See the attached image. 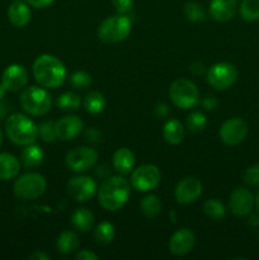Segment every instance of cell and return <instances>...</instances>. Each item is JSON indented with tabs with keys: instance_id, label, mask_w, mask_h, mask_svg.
<instances>
[{
	"instance_id": "1",
	"label": "cell",
	"mask_w": 259,
	"mask_h": 260,
	"mask_svg": "<svg viewBox=\"0 0 259 260\" xmlns=\"http://www.w3.org/2000/svg\"><path fill=\"white\" fill-rule=\"evenodd\" d=\"M131 194V187L122 175L108 177L102 182L98 192V201L107 211H118L126 205Z\"/></svg>"
},
{
	"instance_id": "2",
	"label": "cell",
	"mask_w": 259,
	"mask_h": 260,
	"mask_svg": "<svg viewBox=\"0 0 259 260\" xmlns=\"http://www.w3.org/2000/svg\"><path fill=\"white\" fill-rule=\"evenodd\" d=\"M33 76L43 88L56 89L66 80V68L57 57L52 55H41L33 62Z\"/></svg>"
},
{
	"instance_id": "3",
	"label": "cell",
	"mask_w": 259,
	"mask_h": 260,
	"mask_svg": "<svg viewBox=\"0 0 259 260\" xmlns=\"http://www.w3.org/2000/svg\"><path fill=\"white\" fill-rule=\"evenodd\" d=\"M5 132L12 142L19 146L35 144L38 137V127L25 114L13 113L5 122Z\"/></svg>"
},
{
	"instance_id": "4",
	"label": "cell",
	"mask_w": 259,
	"mask_h": 260,
	"mask_svg": "<svg viewBox=\"0 0 259 260\" xmlns=\"http://www.w3.org/2000/svg\"><path fill=\"white\" fill-rule=\"evenodd\" d=\"M132 23L126 14H116L106 18L98 27V37L102 42L114 45L126 40L131 33Z\"/></svg>"
},
{
	"instance_id": "5",
	"label": "cell",
	"mask_w": 259,
	"mask_h": 260,
	"mask_svg": "<svg viewBox=\"0 0 259 260\" xmlns=\"http://www.w3.org/2000/svg\"><path fill=\"white\" fill-rule=\"evenodd\" d=\"M19 103L23 111L30 116H45L52 106L51 95L43 88L29 86L23 89L19 96Z\"/></svg>"
},
{
	"instance_id": "6",
	"label": "cell",
	"mask_w": 259,
	"mask_h": 260,
	"mask_svg": "<svg viewBox=\"0 0 259 260\" xmlns=\"http://www.w3.org/2000/svg\"><path fill=\"white\" fill-rule=\"evenodd\" d=\"M169 98L178 108L190 109L200 103V91L190 80L177 79L169 86Z\"/></svg>"
},
{
	"instance_id": "7",
	"label": "cell",
	"mask_w": 259,
	"mask_h": 260,
	"mask_svg": "<svg viewBox=\"0 0 259 260\" xmlns=\"http://www.w3.org/2000/svg\"><path fill=\"white\" fill-rule=\"evenodd\" d=\"M46 179L38 173H27L18 178L14 183V194L24 201L40 198L46 190Z\"/></svg>"
},
{
	"instance_id": "8",
	"label": "cell",
	"mask_w": 259,
	"mask_h": 260,
	"mask_svg": "<svg viewBox=\"0 0 259 260\" xmlns=\"http://www.w3.org/2000/svg\"><path fill=\"white\" fill-rule=\"evenodd\" d=\"M161 180V173L154 164L137 167L131 174V185L137 192H149L155 189Z\"/></svg>"
},
{
	"instance_id": "9",
	"label": "cell",
	"mask_w": 259,
	"mask_h": 260,
	"mask_svg": "<svg viewBox=\"0 0 259 260\" xmlns=\"http://www.w3.org/2000/svg\"><path fill=\"white\" fill-rule=\"evenodd\" d=\"M207 83L217 90L229 89L238 79V70L233 63L218 62L207 70Z\"/></svg>"
},
{
	"instance_id": "10",
	"label": "cell",
	"mask_w": 259,
	"mask_h": 260,
	"mask_svg": "<svg viewBox=\"0 0 259 260\" xmlns=\"http://www.w3.org/2000/svg\"><path fill=\"white\" fill-rule=\"evenodd\" d=\"M65 162L73 172L81 173L91 169L98 162V152L93 147L79 146L66 154Z\"/></svg>"
},
{
	"instance_id": "11",
	"label": "cell",
	"mask_w": 259,
	"mask_h": 260,
	"mask_svg": "<svg viewBox=\"0 0 259 260\" xmlns=\"http://www.w3.org/2000/svg\"><path fill=\"white\" fill-rule=\"evenodd\" d=\"M68 193L76 202H88L95 196L96 183L93 178L86 175H78L69 180Z\"/></svg>"
},
{
	"instance_id": "12",
	"label": "cell",
	"mask_w": 259,
	"mask_h": 260,
	"mask_svg": "<svg viewBox=\"0 0 259 260\" xmlns=\"http://www.w3.org/2000/svg\"><path fill=\"white\" fill-rule=\"evenodd\" d=\"M218 135L223 144L234 146L245 140L246 135H248V124L241 118H236V117L230 118L223 122Z\"/></svg>"
},
{
	"instance_id": "13",
	"label": "cell",
	"mask_w": 259,
	"mask_h": 260,
	"mask_svg": "<svg viewBox=\"0 0 259 260\" xmlns=\"http://www.w3.org/2000/svg\"><path fill=\"white\" fill-rule=\"evenodd\" d=\"M202 189V183L197 178L188 177L178 183L174 190V197L179 205H189L201 197Z\"/></svg>"
},
{
	"instance_id": "14",
	"label": "cell",
	"mask_w": 259,
	"mask_h": 260,
	"mask_svg": "<svg viewBox=\"0 0 259 260\" xmlns=\"http://www.w3.org/2000/svg\"><path fill=\"white\" fill-rule=\"evenodd\" d=\"M254 203H255V200L250 190L239 187L230 194L229 210L231 211L233 215L238 216V217H244L253 211Z\"/></svg>"
},
{
	"instance_id": "15",
	"label": "cell",
	"mask_w": 259,
	"mask_h": 260,
	"mask_svg": "<svg viewBox=\"0 0 259 260\" xmlns=\"http://www.w3.org/2000/svg\"><path fill=\"white\" fill-rule=\"evenodd\" d=\"M28 83V73L25 68L19 63H13L9 65L4 70L2 75V84L7 91H19L27 85Z\"/></svg>"
},
{
	"instance_id": "16",
	"label": "cell",
	"mask_w": 259,
	"mask_h": 260,
	"mask_svg": "<svg viewBox=\"0 0 259 260\" xmlns=\"http://www.w3.org/2000/svg\"><path fill=\"white\" fill-rule=\"evenodd\" d=\"M84 128V122L78 116H63L56 122V135L61 141H71L80 135Z\"/></svg>"
},
{
	"instance_id": "17",
	"label": "cell",
	"mask_w": 259,
	"mask_h": 260,
	"mask_svg": "<svg viewBox=\"0 0 259 260\" xmlns=\"http://www.w3.org/2000/svg\"><path fill=\"white\" fill-rule=\"evenodd\" d=\"M195 234L189 229H180L173 234L169 240V250L174 255L182 256L189 253L195 246Z\"/></svg>"
},
{
	"instance_id": "18",
	"label": "cell",
	"mask_w": 259,
	"mask_h": 260,
	"mask_svg": "<svg viewBox=\"0 0 259 260\" xmlns=\"http://www.w3.org/2000/svg\"><path fill=\"white\" fill-rule=\"evenodd\" d=\"M238 0H211L210 14L217 22H229L236 13Z\"/></svg>"
},
{
	"instance_id": "19",
	"label": "cell",
	"mask_w": 259,
	"mask_h": 260,
	"mask_svg": "<svg viewBox=\"0 0 259 260\" xmlns=\"http://www.w3.org/2000/svg\"><path fill=\"white\" fill-rule=\"evenodd\" d=\"M8 19L14 27H25L30 20L29 7L22 0H14L8 8Z\"/></svg>"
},
{
	"instance_id": "20",
	"label": "cell",
	"mask_w": 259,
	"mask_h": 260,
	"mask_svg": "<svg viewBox=\"0 0 259 260\" xmlns=\"http://www.w3.org/2000/svg\"><path fill=\"white\" fill-rule=\"evenodd\" d=\"M112 162H113V168L117 173H119L121 175H127L134 170L136 159L131 150L127 147H121L114 151Z\"/></svg>"
},
{
	"instance_id": "21",
	"label": "cell",
	"mask_w": 259,
	"mask_h": 260,
	"mask_svg": "<svg viewBox=\"0 0 259 260\" xmlns=\"http://www.w3.org/2000/svg\"><path fill=\"white\" fill-rule=\"evenodd\" d=\"M20 172V162L9 152L0 154V180H10Z\"/></svg>"
},
{
	"instance_id": "22",
	"label": "cell",
	"mask_w": 259,
	"mask_h": 260,
	"mask_svg": "<svg viewBox=\"0 0 259 260\" xmlns=\"http://www.w3.org/2000/svg\"><path fill=\"white\" fill-rule=\"evenodd\" d=\"M20 159H22L23 165L27 169H35V168H38L43 162V160H45V152L37 145H28L22 151Z\"/></svg>"
},
{
	"instance_id": "23",
	"label": "cell",
	"mask_w": 259,
	"mask_h": 260,
	"mask_svg": "<svg viewBox=\"0 0 259 260\" xmlns=\"http://www.w3.org/2000/svg\"><path fill=\"white\" fill-rule=\"evenodd\" d=\"M163 136L170 145H179L184 140V127L178 119H169L164 124Z\"/></svg>"
},
{
	"instance_id": "24",
	"label": "cell",
	"mask_w": 259,
	"mask_h": 260,
	"mask_svg": "<svg viewBox=\"0 0 259 260\" xmlns=\"http://www.w3.org/2000/svg\"><path fill=\"white\" fill-rule=\"evenodd\" d=\"M71 223L80 233H88L89 230H91L94 225V216L91 211H89L88 208L80 207L71 216Z\"/></svg>"
},
{
	"instance_id": "25",
	"label": "cell",
	"mask_w": 259,
	"mask_h": 260,
	"mask_svg": "<svg viewBox=\"0 0 259 260\" xmlns=\"http://www.w3.org/2000/svg\"><path fill=\"white\" fill-rule=\"evenodd\" d=\"M80 245L78 235L73 231H63L56 241V249L62 255H69V254L74 253L76 249Z\"/></svg>"
},
{
	"instance_id": "26",
	"label": "cell",
	"mask_w": 259,
	"mask_h": 260,
	"mask_svg": "<svg viewBox=\"0 0 259 260\" xmlns=\"http://www.w3.org/2000/svg\"><path fill=\"white\" fill-rule=\"evenodd\" d=\"M84 107L85 111L90 114H99L106 108V98L99 91H89L84 98Z\"/></svg>"
},
{
	"instance_id": "27",
	"label": "cell",
	"mask_w": 259,
	"mask_h": 260,
	"mask_svg": "<svg viewBox=\"0 0 259 260\" xmlns=\"http://www.w3.org/2000/svg\"><path fill=\"white\" fill-rule=\"evenodd\" d=\"M140 210L146 217L154 218L161 212V201L155 194H149L144 197L140 202Z\"/></svg>"
},
{
	"instance_id": "28",
	"label": "cell",
	"mask_w": 259,
	"mask_h": 260,
	"mask_svg": "<svg viewBox=\"0 0 259 260\" xmlns=\"http://www.w3.org/2000/svg\"><path fill=\"white\" fill-rule=\"evenodd\" d=\"M56 106L62 112H75L80 107V96L74 91H66L58 96Z\"/></svg>"
},
{
	"instance_id": "29",
	"label": "cell",
	"mask_w": 259,
	"mask_h": 260,
	"mask_svg": "<svg viewBox=\"0 0 259 260\" xmlns=\"http://www.w3.org/2000/svg\"><path fill=\"white\" fill-rule=\"evenodd\" d=\"M114 236H116V230L111 222H101L99 225H96L95 230H94V238L99 244H103V245L111 244Z\"/></svg>"
},
{
	"instance_id": "30",
	"label": "cell",
	"mask_w": 259,
	"mask_h": 260,
	"mask_svg": "<svg viewBox=\"0 0 259 260\" xmlns=\"http://www.w3.org/2000/svg\"><path fill=\"white\" fill-rule=\"evenodd\" d=\"M185 18L189 22L193 23H201L206 19V13L202 5L197 2H188L185 3L184 8H183Z\"/></svg>"
},
{
	"instance_id": "31",
	"label": "cell",
	"mask_w": 259,
	"mask_h": 260,
	"mask_svg": "<svg viewBox=\"0 0 259 260\" xmlns=\"http://www.w3.org/2000/svg\"><path fill=\"white\" fill-rule=\"evenodd\" d=\"M203 212L206 213L207 217L213 218V220H221L225 216L226 208L222 202H220L216 198H212V200H207L203 203Z\"/></svg>"
},
{
	"instance_id": "32",
	"label": "cell",
	"mask_w": 259,
	"mask_h": 260,
	"mask_svg": "<svg viewBox=\"0 0 259 260\" xmlns=\"http://www.w3.org/2000/svg\"><path fill=\"white\" fill-rule=\"evenodd\" d=\"M240 15L248 22L259 20V0H243L240 4Z\"/></svg>"
},
{
	"instance_id": "33",
	"label": "cell",
	"mask_w": 259,
	"mask_h": 260,
	"mask_svg": "<svg viewBox=\"0 0 259 260\" xmlns=\"http://www.w3.org/2000/svg\"><path fill=\"white\" fill-rule=\"evenodd\" d=\"M207 118L202 112H192L187 117V128L193 134H200L206 128Z\"/></svg>"
},
{
	"instance_id": "34",
	"label": "cell",
	"mask_w": 259,
	"mask_h": 260,
	"mask_svg": "<svg viewBox=\"0 0 259 260\" xmlns=\"http://www.w3.org/2000/svg\"><path fill=\"white\" fill-rule=\"evenodd\" d=\"M38 135L45 142H53L57 139L56 135V123L52 121H43L38 124Z\"/></svg>"
},
{
	"instance_id": "35",
	"label": "cell",
	"mask_w": 259,
	"mask_h": 260,
	"mask_svg": "<svg viewBox=\"0 0 259 260\" xmlns=\"http://www.w3.org/2000/svg\"><path fill=\"white\" fill-rule=\"evenodd\" d=\"M70 84L74 89L84 90L91 85V76L85 71H76L70 76Z\"/></svg>"
},
{
	"instance_id": "36",
	"label": "cell",
	"mask_w": 259,
	"mask_h": 260,
	"mask_svg": "<svg viewBox=\"0 0 259 260\" xmlns=\"http://www.w3.org/2000/svg\"><path fill=\"white\" fill-rule=\"evenodd\" d=\"M244 182L249 187H259V164L251 165L245 170Z\"/></svg>"
},
{
	"instance_id": "37",
	"label": "cell",
	"mask_w": 259,
	"mask_h": 260,
	"mask_svg": "<svg viewBox=\"0 0 259 260\" xmlns=\"http://www.w3.org/2000/svg\"><path fill=\"white\" fill-rule=\"evenodd\" d=\"M84 139L88 144L90 145H101L104 141V135L101 129H98L96 127H90L85 131L84 134Z\"/></svg>"
},
{
	"instance_id": "38",
	"label": "cell",
	"mask_w": 259,
	"mask_h": 260,
	"mask_svg": "<svg viewBox=\"0 0 259 260\" xmlns=\"http://www.w3.org/2000/svg\"><path fill=\"white\" fill-rule=\"evenodd\" d=\"M114 5V9L119 13V14H126L132 9L134 5V0H112Z\"/></svg>"
},
{
	"instance_id": "39",
	"label": "cell",
	"mask_w": 259,
	"mask_h": 260,
	"mask_svg": "<svg viewBox=\"0 0 259 260\" xmlns=\"http://www.w3.org/2000/svg\"><path fill=\"white\" fill-rule=\"evenodd\" d=\"M202 106L203 108H206L207 111H213V109L217 108L218 99L213 95L206 96V98L202 101Z\"/></svg>"
},
{
	"instance_id": "40",
	"label": "cell",
	"mask_w": 259,
	"mask_h": 260,
	"mask_svg": "<svg viewBox=\"0 0 259 260\" xmlns=\"http://www.w3.org/2000/svg\"><path fill=\"white\" fill-rule=\"evenodd\" d=\"M75 259L76 260H96L98 259V255L90 250H81L79 251V253H76Z\"/></svg>"
},
{
	"instance_id": "41",
	"label": "cell",
	"mask_w": 259,
	"mask_h": 260,
	"mask_svg": "<svg viewBox=\"0 0 259 260\" xmlns=\"http://www.w3.org/2000/svg\"><path fill=\"white\" fill-rule=\"evenodd\" d=\"M169 113V109H168V106L165 103H159L155 107V114H156L157 118L163 119L168 116Z\"/></svg>"
},
{
	"instance_id": "42",
	"label": "cell",
	"mask_w": 259,
	"mask_h": 260,
	"mask_svg": "<svg viewBox=\"0 0 259 260\" xmlns=\"http://www.w3.org/2000/svg\"><path fill=\"white\" fill-rule=\"evenodd\" d=\"M30 7L38 8V9H42V8L48 7V5L52 4L55 0H25Z\"/></svg>"
},
{
	"instance_id": "43",
	"label": "cell",
	"mask_w": 259,
	"mask_h": 260,
	"mask_svg": "<svg viewBox=\"0 0 259 260\" xmlns=\"http://www.w3.org/2000/svg\"><path fill=\"white\" fill-rule=\"evenodd\" d=\"M189 70L193 75L198 76V75H202V74L206 71V69H205V65H203L202 62H200V61H196V62H193L192 65L189 66Z\"/></svg>"
},
{
	"instance_id": "44",
	"label": "cell",
	"mask_w": 259,
	"mask_h": 260,
	"mask_svg": "<svg viewBox=\"0 0 259 260\" xmlns=\"http://www.w3.org/2000/svg\"><path fill=\"white\" fill-rule=\"evenodd\" d=\"M95 174L98 175L99 178H101V179H106V178H108L109 177V168L107 167L106 164H102V165H99L98 167V169L95 170Z\"/></svg>"
},
{
	"instance_id": "45",
	"label": "cell",
	"mask_w": 259,
	"mask_h": 260,
	"mask_svg": "<svg viewBox=\"0 0 259 260\" xmlns=\"http://www.w3.org/2000/svg\"><path fill=\"white\" fill-rule=\"evenodd\" d=\"M10 112V106L7 102L0 101V121L5 119L8 117V113Z\"/></svg>"
},
{
	"instance_id": "46",
	"label": "cell",
	"mask_w": 259,
	"mask_h": 260,
	"mask_svg": "<svg viewBox=\"0 0 259 260\" xmlns=\"http://www.w3.org/2000/svg\"><path fill=\"white\" fill-rule=\"evenodd\" d=\"M29 259L30 260H50V255L46 253H43V251H35V253H32L29 255Z\"/></svg>"
},
{
	"instance_id": "47",
	"label": "cell",
	"mask_w": 259,
	"mask_h": 260,
	"mask_svg": "<svg viewBox=\"0 0 259 260\" xmlns=\"http://www.w3.org/2000/svg\"><path fill=\"white\" fill-rule=\"evenodd\" d=\"M249 225H251V226H258V225H259V216H256V215L251 216L250 220H249Z\"/></svg>"
},
{
	"instance_id": "48",
	"label": "cell",
	"mask_w": 259,
	"mask_h": 260,
	"mask_svg": "<svg viewBox=\"0 0 259 260\" xmlns=\"http://www.w3.org/2000/svg\"><path fill=\"white\" fill-rule=\"evenodd\" d=\"M5 93H7V89H5L4 85H3V84L0 83V101H2V99L4 98Z\"/></svg>"
},
{
	"instance_id": "49",
	"label": "cell",
	"mask_w": 259,
	"mask_h": 260,
	"mask_svg": "<svg viewBox=\"0 0 259 260\" xmlns=\"http://www.w3.org/2000/svg\"><path fill=\"white\" fill-rule=\"evenodd\" d=\"M256 208L259 211V190H258V194H256Z\"/></svg>"
},
{
	"instance_id": "50",
	"label": "cell",
	"mask_w": 259,
	"mask_h": 260,
	"mask_svg": "<svg viewBox=\"0 0 259 260\" xmlns=\"http://www.w3.org/2000/svg\"><path fill=\"white\" fill-rule=\"evenodd\" d=\"M2 144H3V132L2 129H0V146H2Z\"/></svg>"
}]
</instances>
